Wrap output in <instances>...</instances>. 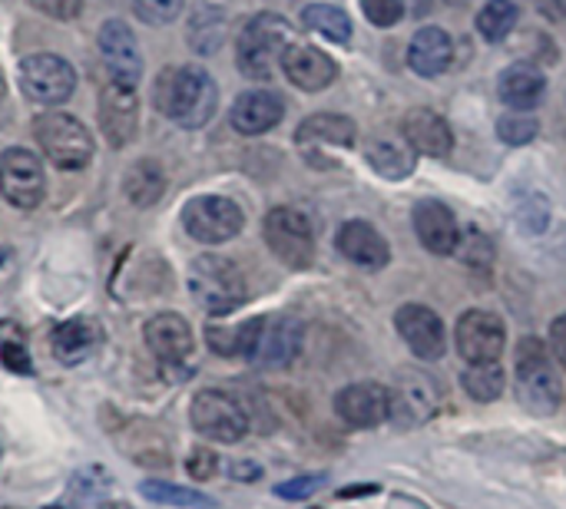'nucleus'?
<instances>
[{"label":"nucleus","instance_id":"nucleus-42","mask_svg":"<svg viewBox=\"0 0 566 509\" xmlns=\"http://www.w3.org/2000/svg\"><path fill=\"white\" fill-rule=\"evenodd\" d=\"M216 467H219V457L209 450V447H196L186 460V470L192 480H212L216 477Z\"/></svg>","mask_w":566,"mask_h":509},{"label":"nucleus","instance_id":"nucleus-39","mask_svg":"<svg viewBox=\"0 0 566 509\" xmlns=\"http://www.w3.org/2000/svg\"><path fill=\"white\" fill-rule=\"evenodd\" d=\"M133 10L146 23H172L182 13V0H133Z\"/></svg>","mask_w":566,"mask_h":509},{"label":"nucleus","instance_id":"nucleus-23","mask_svg":"<svg viewBox=\"0 0 566 509\" xmlns=\"http://www.w3.org/2000/svg\"><path fill=\"white\" fill-rule=\"evenodd\" d=\"M285 116V103L279 93L272 89H249L242 93L235 103H232V126L242 132V136H262L269 129H275Z\"/></svg>","mask_w":566,"mask_h":509},{"label":"nucleus","instance_id":"nucleus-14","mask_svg":"<svg viewBox=\"0 0 566 509\" xmlns=\"http://www.w3.org/2000/svg\"><path fill=\"white\" fill-rule=\"evenodd\" d=\"M302 341H305V328L298 318H292V315L265 318L249 361L262 371H285L298 358Z\"/></svg>","mask_w":566,"mask_h":509},{"label":"nucleus","instance_id":"nucleus-36","mask_svg":"<svg viewBox=\"0 0 566 509\" xmlns=\"http://www.w3.org/2000/svg\"><path fill=\"white\" fill-rule=\"evenodd\" d=\"M143 497L153 500V503H163V507H179V509H209L212 500L196 494V490H186V487H176V484H166V480H146L143 487Z\"/></svg>","mask_w":566,"mask_h":509},{"label":"nucleus","instance_id":"nucleus-46","mask_svg":"<svg viewBox=\"0 0 566 509\" xmlns=\"http://www.w3.org/2000/svg\"><path fill=\"white\" fill-rule=\"evenodd\" d=\"M229 477H232V480H259V477H262V467L252 464V460H239V464L229 467Z\"/></svg>","mask_w":566,"mask_h":509},{"label":"nucleus","instance_id":"nucleus-37","mask_svg":"<svg viewBox=\"0 0 566 509\" xmlns=\"http://www.w3.org/2000/svg\"><path fill=\"white\" fill-rule=\"evenodd\" d=\"M458 252H461V262L474 272H491V265H494V242L478 229H468L461 235Z\"/></svg>","mask_w":566,"mask_h":509},{"label":"nucleus","instance_id":"nucleus-38","mask_svg":"<svg viewBox=\"0 0 566 509\" xmlns=\"http://www.w3.org/2000/svg\"><path fill=\"white\" fill-rule=\"evenodd\" d=\"M541 132V123L534 116H521V113H507L497 119V136L507 142V146H524L531 139H537Z\"/></svg>","mask_w":566,"mask_h":509},{"label":"nucleus","instance_id":"nucleus-32","mask_svg":"<svg viewBox=\"0 0 566 509\" xmlns=\"http://www.w3.org/2000/svg\"><path fill=\"white\" fill-rule=\"evenodd\" d=\"M461 384H464L468 397H474L478 404H491L504 394L507 378L497 361H484V364H468V371L461 374Z\"/></svg>","mask_w":566,"mask_h":509},{"label":"nucleus","instance_id":"nucleus-26","mask_svg":"<svg viewBox=\"0 0 566 509\" xmlns=\"http://www.w3.org/2000/svg\"><path fill=\"white\" fill-rule=\"evenodd\" d=\"M497 93H501L504 106H511L514 113H527V109L541 106V99L547 93V76L531 63H514L501 73Z\"/></svg>","mask_w":566,"mask_h":509},{"label":"nucleus","instance_id":"nucleus-41","mask_svg":"<svg viewBox=\"0 0 566 509\" xmlns=\"http://www.w3.org/2000/svg\"><path fill=\"white\" fill-rule=\"evenodd\" d=\"M325 484H328V477H295V480L279 484L275 494H279L282 500H308V497L318 494Z\"/></svg>","mask_w":566,"mask_h":509},{"label":"nucleus","instance_id":"nucleus-2","mask_svg":"<svg viewBox=\"0 0 566 509\" xmlns=\"http://www.w3.org/2000/svg\"><path fill=\"white\" fill-rule=\"evenodd\" d=\"M514 378H517V397L531 414H537V417L557 414L564 388H560V374L554 368V354L547 351V344L541 338H524L517 344Z\"/></svg>","mask_w":566,"mask_h":509},{"label":"nucleus","instance_id":"nucleus-43","mask_svg":"<svg viewBox=\"0 0 566 509\" xmlns=\"http://www.w3.org/2000/svg\"><path fill=\"white\" fill-rule=\"evenodd\" d=\"M0 358H3V364H7L10 371H17V374H30V371H33L30 354H27V348H23L20 341H3V344H0Z\"/></svg>","mask_w":566,"mask_h":509},{"label":"nucleus","instance_id":"nucleus-17","mask_svg":"<svg viewBox=\"0 0 566 509\" xmlns=\"http://www.w3.org/2000/svg\"><path fill=\"white\" fill-rule=\"evenodd\" d=\"M136 123H139V99H136V86H123V83H106L99 93V126L103 136L113 149L126 146L136 136Z\"/></svg>","mask_w":566,"mask_h":509},{"label":"nucleus","instance_id":"nucleus-25","mask_svg":"<svg viewBox=\"0 0 566 509\" xmlns=\"http://www.w3.org/2000/svg\"><path fill=\"white\" fill-rule=\"evenodd\" d=\"M454 63V40L441 26H421L408 43V66L418 76H441Z\"/></svg>","mask_w":566,"mask_h":509},{"label":"nucleus","instance_id":"nucleus-24","mask_svg":"<svg viewBox=\"0 0 566 509\" xmlns=\"http://www.w3.org/2000/svg\"><path fill=\"white\" fill-rule=\"evenodd\" d=\"M401 132H405V142L418 156L444 159L454 149V132H451L448 119L438 116L434 109H411L401 123Z\"/></svg>","mask_w":566,"mask_h":509},{"label":"nucleus","instance_id":"nucleus-7","mask_svg":"<svg viewBox=\"0 0 566 509\" xmlns=\"http://www.w3.org/2000/svg\"><path fill=\"white\" fill-rule=\"evenodd\" d=\"M262 235H265V245L272 248V255L289 265V268H308L312 258H315V232H312V222L298 212V209H289V205H279L265 215L262 222Z\"/></svg>","mask_w":566,"mask_h":509},{"label":"nucleus","instance_id":"nucleus-8","mask_svg":"<svg viewBox=\"0 0 566 509\" xmlns=\"http://www.w3.org/2000/svg\"><path fill=\"white\" fill-rule=\"evenodd\" d=\"M189 421L199 437L216 444H239L249 434L245 407L226 391H199L189 407Z\"/></svg>","mask_w":566,"mask_h":509},{"label":"nucleus","instance_id":"nucleus-33","mask_svg":"<svg viewBox=\"0 0 566 509\" xmlns=\"http://www.w3.org/2000/svg\"><path fill=\"white\" fill-rule=\"evenodd\" d=\"M517 23V3L514 0H488L478 13V30L488 43H501Z\"/></svg>","mask_w":566,"mask_h":509},{"label":"nucleus","instance_id":"nucleus-35","mask_svg":"<svg viewBox=\"0 0 566 509\" xmlns=\"http://www.w3.org/2000/svg\"><path fill=\"white\" fill-rule=\"evenodd\" d=\"M109 474L103 470V467H86V470H80L73 480H70V490H66V503L76 509L90 507V503H99L103 500V494L109 490Z\"/></svg>","mask_w":566,"mask_h":509},{"label":"nucleus","instance_id":"nucleus-40","mask_svg":"<svg viewBox=\"0 0 566 509\" xmlns=\"http://www.w3.org/2000/svg\"><path fill=\"white\" fill-rule=\"evenodd\" d=\"M361 13L375 26H395L405 17V0H361Z\"/></svg>","mask_w":566,"mask_h":509},{"label":"nucleus","instance_id":"nucleus-30","mask_svg":"<svg viewBox=\"0 0 566 509\" xmlns=\"http://www.w3.org/2000/svg\"><path fill=\"white\" fill-rule=\"evenodd\" d=\"M123 192H126V199H129L133 205H139V209L156 205V202L163 199V192H166V176H163V169H159L156 162L143 159V162H136V166L126 172Z\"/></svg>","mask_w":566,"mask_h":509},{"label":"nucleus","instance_id":"nucleus-29","mask_svg":"<svg viewBox=\"0 0 566 509\" xmlns=\"http://www.w3.org/2000/svg\"><path fill=\"white\" fill-rule=\"evenodd\" d=\"M368 162H371V169L378 176L398 182V179H408L415 172L418 152L408 142H398V139H375L368 146Z\"/></svg>","mask_w":566,"mask_h":509},{"label":"nucleus","instance_id":"nucleus-47","mask_svg":"<svg viewBox=\"0 0 566 509\" xmlns=\"http://www.w3.org/2000/svg\"><path fill=\"white\" fill-rule=\"evenodd\" d=\"M103 509H129V507H126V503H106Z\"/></svg>","mask_w":566,"mask_h":509},{"label":"nucleus","instance_id":"nucleus-21","mask_svg":"<svg viewBox=\"0 0 566 509\" xmlns=\"http://www.w3.org/2000/svg\"><path fill=\"white\" fill-rule=\"evenodd\" d=\"M411 222H415V232L421 238V245L431 252V255H454L458 252V242H461V225L454 219V212L444 205V202H434V199H421L411 212Z\"/></svg>","mask_w":566,"mask_h":509},{"label":"nucleus","instance_id":"nucleus-19","mask_svg":"<svg viewBox=\"0 0 566 509\" xmlns=\"http://www.w3.org/2000/svg\"><path fill=\"white\" fill-rule=\"evenodd\" d=\"M282 70L289 83L305 93H322L338 79V63L325 50L308 46V43H292L282 56Z\"/></svg>","mask_w":566,"mask_h":509},{"label":"nucleus","instance_id":"nucleus-15","mask_svg":"<svg viewBox=\"0 0 566 509\" xmlns=\"http://www.w3.org/2000/svg\"><path fill=\"white\" fill-rule=\"evenodd\" d=\"M395 325H398V335L405 338V344L411 348L415 358L421 361H441L444 351H448V331H444V321L428 308V305H401L398 315H395Z\"/></svg>","mask_w":566,"mask_h":509},{"label":"nucleus","instance_id":"nucleus-1","mask_svg":"<svg viewBox=\"0 0 566 509\" xmlns=\"http://www.w3.org/2000/svg\"><path fill=\"white\" fill-rule=\"evenodd\" d=\"M156 106L182 129H199L219 106L212 76L199 66H169L156 83Z\"/></svg>","mask_w":566,"mask_h":509},{"label":"nucleus","instance_id":"nucleus-20","mask_svg":"<svg viewBox=\"0 0 566 509\" xmlns=\"http://www.w3.org/2000/svg\"><path fill=\"white\" fill-rule=\"evenodd\" d=\"M143 338H146L149 354L163 364H182V361H189V354L196 348L189 321L182 315H172V311L149 318L143 328Z\"/></svg>","mask_w":566,"mask_h":509},{"label":"nucleus","instance_id":"nucleus-16","mask_svg":"<svg viewBox=\"0 0 566 509\" xmlns=\"http://www.w3.org/2000/svg\"><path fill=\"white\" fill-rule=\"evenodd\" d=\"M99 53H103V63H106L113 83H123V86H136L139 83V76H143V53L136 46L133 30L123 20L103 23V30H99Z\"/></svg>","mask_w":566,"mask_h":509},{"label":"nucleus","instance_id":"nucleus-31","mask_svg":"<svg viewBox=\"0 0 566 509\" xmlns=\"http://www.w3.org/2000/svg\"><path fill=\"white\" fill-rule=\"evenodd\" d=\"M302 20L308 30H315L318 36L332 40V43H348L352 40V17L342 7L332 3H308L302 10Z\"/></svg>","mask_w":566,"mask_h":509},{"label":"nucleus","instance_id":"nucleus-9","mask_svg":"<svg viewBox=\"0 0 566 509\" xmlns=\"http://www.w3.org/2000/svg\"><path fill=\"white\" fill-rule=\"evenodd\" d=\"M438 404H441L438 381L421 371H405L388 388V421L398 431H415L428 424L438 414Z\"/></svg>","mask_w":566,"mask_h":509},{"label":"nucleus","instance_id":"nucleus-34","mask_svg":"<svg viewBox=\"0 0 566 509\" xmlns=\"http://www.w3.org/2000/svg\"><path fill=\"white\" fill-rule=\"evenodd\" d=\"M222 33H226L222 10H216V7H199L196 17H192V23H189L192 50H196V53H216V46L222 43Z\"/></svg>","mask_w":566,"mask_h":509},{"label":"nucleus","instance_id":"nucleus-28","mask_svg":"<svg viewBox=\"0 0 566 509\" xmlns=\"http://www.w3.org/2000/svg\"><path fill=\"white\" fill-rule=\"evenodd\" d=\"M262 321L265 318H249L242 325H209L206 328V344L222 354V358H249L255 341H259V331H262Z\"/></svg>","mask_w":566,"mask_h":509},{"label":"nucleus","instance_id":"nucleus-3","mask_svg":"<svg viewBox=\"0 0 566 509\" xmlns=\"http://www.w3.org/2000/svg\"><path fill=\"white\" fill-rule=\"evenodd\" d=\"M289 46H292L289 20H282L279 13H259L242 26L235 40V63L249 79H272Z\"/></svg>","mask_w":566,"mask_h":509},{"label":"nucleus","instance_id":"nucleus-45","mask_svg":"<svg viewBox=\"0 0 566 509\" xmlns=\"http://www.w3.org/2000/svg\"><path fill=\"white\" fill-rule=\"evenodd\" d=\"M551 354L560 368H566V315L551 325Z\"/></svg>","mask_w":566,"mask_h":509},{"label":"nucleus","instance_id":"nucleus-13","mask_svg":"<svg viewBox=\"0 0 566 509\" xmlns=\"http://www.w3.org/2000/svg\"><path fill=\"white\" fill-rule=\"evenodd\" d=\"M454 344H458V354L468 364L501 361V354L507 348V328H504V321L494 311L474 308V311H464L458 318Z\"/></svg>","mask_w":566,"mask_h":509},{"label":"nucleus","instance_id":"nucleus-22","mask_svg":"<svg viewBox=\"0 0 566 509\" xmlns=\"http://www.w3.org/2000/svg\"><path fill=\"white\" fill-rule=\"evenodd\" d=\"M335 248H338L348 262H355V265H361V268H385L388 258H391L388 238H385L371 222H365V219L345 222V225L338 229V235H335Z\"/></svg>","mask_w":566,"mask_h":509},{"label":"nucleus","instance_id":"nucleus-11","mask_svg":"<svg viewBox=\"0 0 566 509\" xmlns=\"http://www.w3.org/2000/svg\"><path fill=\"white\" fill-rule=\"evenodd\" d=\"M20 89L40 106H60L76 89V70L56 53H33L20 63Z\"/></svg>","mask_w":566,"mask_h":509},{"label":"nucleus","instance_id":"nucleus-18","mask_svg":"<svg viewBox=\"0 0 566 509\" xmlns=\"http://www.w3.org/2000/svg\"><path fill=\"white\" fill-rule=\"evenodd\" d=\"M335 414L355 431L378 427L381 421H388V388H381L378 381L345 384L335 394Z\"/></svg>","mask_w":566,"mask_h":509},{"label":"nucleus","instance_id":"nucleus-44","mask_svg":"<svg viewBox=\"0 0 566 509\" xmlns=\"http://www.w3.org/2000/svg\"><path fill=\"white\" fill-rule=\"evenodd\" d=\"M36 10H43L53 20H73L83 10V0H33Z\"/></svg>","mask_w":566,"mask_h":509},{"label":"nucleus","instance_id":"nucleus-12","mask_svg":"<svg viewBox=\"0 0 566 509\" xmlns=\"http://www.w3.org/2000/svg\"><path fill=\"white\" fill-rule=\"evenodd\" d=\"M46 192V176H43V162L30 152V149H7L0 156V195L13 205V209H36L43 202Z\"/></svg>","mask_w":566,"mask_h":509},{"label":"nucleus","instance_id":"nucleus-10","mask_svg":"<svg viewBox=\"0 0 566 509\" xmlns=\"http://www.w3.org/2000/svg\"><path fill=\"white\" fill-rule=\"evenodd\" d=\"M245 225L242 209L226 195H196L182 209V229L202 245L232 242Z\"/></svg>","mask_w":566,"mask_h":509},{"label":"nucleus","instance_id":"nucleus-6","mask_svg":"<svg viewBox=\"0 0 566 509\" xmlns=\"http://www.w3.org/2000/svg\"><path fill=\"white\" fill-rule=\"evenodd\" d=\"M355 139H358V129L342 113H315L295 129V146L318 169L338 166L342 152H348L355 146Z\"/></svg>","mask_w":566,"mask_h":509},{"label":"nucleus","instance_id":"nucleus-5","mask_svg":"<svg viewBox=\"0 0 566 509\" xmlns=\"http://www.w3.org/2000/svg\"><path fill=\"white\" fill-rule=\"evenodd\" d=\"M33 136H36V146L43 149L46 162L56 166V169L73 172V169H83L93 159V136L70 113H43V116H36Z\"/></svg>","mask_w":566,"mask_h":509},{"label":"nucleus","instance_id":"nucleus-27","mask_svg":"<svg viewBox=\"0 0 566 509\" xmlns=\"http://www.w3.org/2000/svg\"><path fill=\"white\" fill-rule=\"evenodd\" d=\"M99 344V328L86 318H76V321H63L56 331H53V354L56 361L63 364H80L86 361Z\"/></svg>","mask_w":566,"mask_h":509},{"label":"nucleus","instance_id":"nucleus-4","mask_svg":"<svg viewBox=\"0 0 566 509\" xmlns=\"http://www.w3.org/2000/svg\"><path fill=\"white\" fill-rule=\"evenodd\" d=\"M189 295L206 315L222 318L245 305L249 288L235 262L222 255H199L189 268Z\"/></svg>","mask_w":566,"mask_h":509}]
</instances>
